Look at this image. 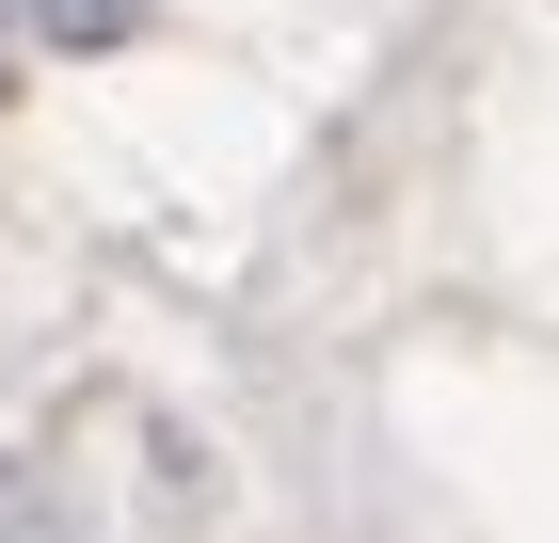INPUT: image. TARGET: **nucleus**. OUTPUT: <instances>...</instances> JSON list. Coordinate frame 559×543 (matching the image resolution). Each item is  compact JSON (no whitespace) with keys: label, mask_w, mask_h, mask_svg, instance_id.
Masks as SVG:
<instances>
[{"label":"nucleus","mask_w":559,"mask_h":543,"mask_svg":"<svg viewBox=\"0 0 559 543\" xmlns=\"http://www.w3.org/2000/svg\"><path fill=\"white\" fill-rule=\"evenodd\" d=\"M16 16H33V33H64V48H112L144 0H16Z\"/></svg>","instance_id":"1"},{"label":"nucleus","mask_w":559,"mask_h":543,"mask_svg":"<svg viewBox=\"0 0 559 543\" xmlns=\"http://www.w3.org/2000/svg\"><path fill=\"white\" fill-rule=\"evenodd\" d=\"M0 33H16V0H0Z\"/></svg>","instance_id":"2"}]
</instances>
